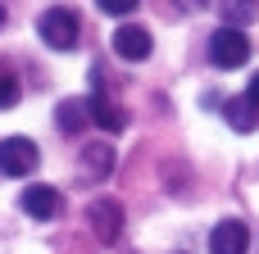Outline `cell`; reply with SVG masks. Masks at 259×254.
Here are the masks:
<instances>
[{"instance_id": "1", "label": "cell", "mask_w": 259, "mask_h": 254, "mask_svg": "<svg viewBox=\"0 0 259 254\" xmlns=\"http://www.w3.org/2000/svg\"><path fill=\"white\" fill-rule=\"evenodd\" d=\"M36 32H41V41L50 50H73L77 36H82V23H77L73 9H46L41 23H36Z\"/></svg>"}, {"instance_id": "2", "label": "cell", "mask_w": 259, "mask_h": 254, "mask_svg": "<svg viewBox=\"0 0 259 254\" xmlns=\"http://www.w3.org/2000/svg\"><path fill=\"white\" fill-rule=\"evenodd\" d=\"M209 59H214V68H241V64L250 59V41H246V32H237V27H219V32L209 36Z\"/></svg>"}, {"instance_id": "3", "label": "cell", "mask_w": 259, "mask_h": 254, "mask_svg": "<svg viewBox=\"0 0 259 254\" xmlns=\"http://www.w3.org/2000/svg\"><path fill=\"white\" fill-rule=\"evenodd\" d=\"M36 164H41V150L27 136H5L0 141V173L5 177H27Z\"/></svg>"}, {"instance_id": "4", "label": "cell", "mask_w": 259, "mask_h": 254, "mask_svg": "<svg viewBox=\"0 0 259 254\" xmlns=\"http://www.w3.org/2000/svg\"><path fill=\"white\" fill-rule=\"evenodd\" d=\"M87 223H91V232H96L105 245H114V241L123 236V205L109 200V195H100V200L87 205Z\"/></svg>"}, {"instance_id": "5", "label": "cell", "mask_w": 259, "mask_h": 254, "mask_svg": "<svg viewBox=\"0 0 259 254\" xmlns=\"http://www.w3.org/2000/svg\"><path fill=\"white\" fill-rule=\"evenodd\" d=\"M114 55L118 59H127V64H141V59H150V27H141V23H123L118 32H114Z\"/></svg>"}, {"instance_id": "6", "label": "cell", "mask_w": 259, "mask_h": 254, "mask_svg": "<svg viewBox=\"0 0 259 254\" xmlns=\"http://www.w3.org/2000/svg\"><path fill=\"white\" fill-rule=\"evenodd\" d=\"M18 209H23L27 218H36V223H50V218L59 214V191L46 186V182H32V186L18 195Z\"/></svg>"}, {"instance_id": "7", "label": "cell", "mask_w": 259, "mask_h": 254, "mask_svg": "<svg viewBox=\"0 0 259 254\" xmlns=\"http://www.w3.org/2000/svg\"><path fill=\"white\" fill-rule=\"evenodd\" d=\"M250 245V232H246V223H237V218H223L214 232H209V250L214 254H246Z\"/></svg>"}, {"instance_id": "8", "label": "cell", "mask_w": 259, "mask_h": 254, "mask_svg": "<svg viewBox=\"0 0 259 254\" xmlns=\"http://www.w3.org/2000/svg\"><path fill=\"white\" fill-rule=\"evenodd\" d=\"M114 173V150L109 145H87L82 159H77V177L82 182H105Z\"/></svg>"}, {"instance_id": "9", "label": "cell", "mask_w": 259, "mask_h": 254, "mask_svg": "<svg viewBox=\"0 0 259 254\" xmlns=\"http://www.w3.org/2000/svg\"><path fill=\"white\" fill-rule=\"evenodd\" d=\"M55 123H59L64 136H77V132L91 123V100H64V105L55 109Z\"/></svg>"}, {"instance_id": "10", "label": "cell", "mask_w": 259, "mask_h": 254, "mask_svg": "<svg viewBox=\"0 0 259 254\" xmlns=\"http://www.w3.org/2000/svg\"><path fill=\"white\" fill-rule=\"evenodd\" d=\"M223 118H228L232 132H255V127H259V105H250L246 95H237V100L223 105Z\"/></svg>"}, {"instance_id": "11", "label": "cell", "mask_w": 259, "mask_h": 254, "mask_svg": "<svg viewBox=\"0 0 259 254\" xmlns=\"http://www.w3.org/2000/svg\"><path fill=\"white\" fill-rule=\"evenodd\" d=\"M91 123L105 127V132H123V109H114L105 95H96V100H91Z\"/></svg>"}, {"instance_id": "12", "label": "cell", "mask_w": 259, "mask_h": 254, "mask_svg": "<svg viewBox=\"0 0 259 254\" xmlns=\"http://www.w3.org/2000/svg\"><path fill=\"white\" fill-rule=\"evenodd\" d=\"M18 95H23V86H18L14 68H9V64H0V109H14V105H18Z\"/></svg>"}, {"instance_id": "13", "label": "cell", "mask_w": 259, "mask_h": 254, "mask_svg": "<svg viewBox=\"0 0 259 254\" xmlns=\"http://www.w3.org/2000/svg\"><path fill=\"white\" fill-rule=\"evenodd\" d=\"M100 5V14H109V18H127L132 9H141V0H96Z\"/></svg>"}, {"instance_id": "14", "label": "cell", "mask_w": 259, "mask_h": 254, "mask_svg": "<svg viewBox=\"0 0 259 254\" xmlns=\"http://www.w3.org/2000/svg\"><path fill=\"white\" fill-rule=\"evenodd\" d=\"M173 9H182V14H200V9H209V0H173Z\"/></svg>"}, {"instance_id": "15", "label": "cell", "mask_w": 259, "mask_h": 254, "mask_svg": "<svg viewBox=\"0 0 259 254\" xmlns=\"http://www.w3.org/2000/svg\"><path fill=\"white\" fill-rule=\"evenodd\" d=\"M246 100H250V105H259V73L250 77V86H246Z\"/></svg>"}, {"instance_id": "16", "label": "cell", "mask_w": 259, "mask_h": 254, "mask_svg": "<svg viewBox=\"0 0 259 254\" xmlns=\"http://www.w3.org/2000/svg\"><path fill=\"white\" fill-rule=\"evenodd\" d=\"M0 23H5V5H0Z\"/></svg>"}]
</instances>
